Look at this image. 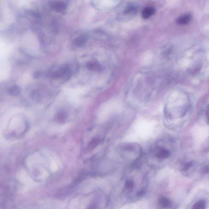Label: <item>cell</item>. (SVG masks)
<instances>
[{
    "label": "cell",
    "instance_id": "cell-1",
    "mask_svg": "<svg viewBox=\"0 0 209 209\" xmlns=\"http://www.w3.org/2000/svg\"><path fill=\"white\" fill-rule=\"evenodd\" d=\"M71 67L69 65H65L60 66L56 71L52 72L51 76L52 78L55 79H68L71 77Z\"/></svg>",
    "mask_w": 209,
    "mask_h": 209
},
{
    "label": "cell",
    "instance_id": "cell-2",
    "mask_svg": "<svg viewBox=\"0 0 209 209\" xmlns=\"http://www.w3.org/2000/svg\"><path fill=\"white\" fill-rule=\"evenodd\" d=\"M49 5L56 12L64 13L67 10V4L64 1H52L49 2Z\"/></svg>",
    "mask_w": 209,
    "mask_h": 209
},
{
    "label": "cell",
    "instance_id": "cell-3",
    "mask_svg": "<svg viewBox=\"0 0 209 209\" xmlns=\"http://www.w3.org/2000/svg\"><path fill=\"white\" fill-rule=\"evenodd\" d=\"M87 40L88 37L86 35H81L73 40V45L76 48L82 47L85 45Z\"/></svg>",
    "mask_w": 209,
    "mask_h": 209
},
{
    "label": "cell",
    "instance_id": "cell-4",
    "mask_svg": "<svg viewBox=\"0 0 209 209\" xmlns=\"http://www.w3.org/2000/svg\"><path fill=\"white\" fill-rule=\"evenodd\" d=\"M155 9L152 7L145 8L142 12V16L144 19H148L155 13Z\"/></svg>",
    "mask_w": 209,
    "mask_h": 209
},
{
    "label": "cell",
    "instance_id": "cell-5",
    "mask_svg": "<svg viewBox=\"0 0 209 209\" xmlns=\"http://www.w3.org/2000/svg\"><path fill=\"white\" fill-rule=\"evenodd\" d=\"M191 19V17L189 15H185L178 18L177 20V23L179 25H185L188 23Z\"/></svg>",
    "mask_w": 209,
    "mask_h": 209
},
{
    "label": "cell",
    "instance_id": "cell-6",
    "mask_svg": "<svg viewBox=\"0 0 209 209\" xmlns=\"http://www.w3.org/2000/svg\"><path fill=\"white\" fill-rule=\"evenodd\" d=\"M8 92L10 94L12 95V96L19 95L20 92V88L17 85H14V86L9 88Z\"/></svg>",
    "mask_w": 209,
    "mask_h": 209
},
{
    "label": "cell",
    "instance_id": "cell-7",
    "mask_svg": "<svg viewBox=\"0 0 209 209\" xmlns=\"http://www.w3.org/2000/svg\"><path fill=\"white\" fill-rule=\"evenodd\" d=\"M160 205L162 207L164 208H168L171 206V201L166 198L163 197L161 198L159 200Z\"/></svg>",
    "mask_w": 209,
    "mask_h": 209
},
{
    "label": "cell",
    "instance_id": "cell-8",
    "mask_svg": "<svg viewBox=\"0 0 209 209\" xmlns=\"http://www.w3.org/2000/svg\"><path fill=\"white\" fill-rule=\"evenodd\" d=\"M87 67L90 70H97L99 69V64L95 62H89L87 64Z\"/></svg>",
    "mask_w": 209,
    "mask_h": 209
},
{
    "label": "cell",
    "instance_id": "cell-9",
    "mask_svg": "<svg viewBox=\"0 0 209 209\" xmlns=\"http://www.w3.org/2000/svg\"><path fill=\"white\" fill-rule=\"evenodd\" d=\"M158 152L157 155L160 158H165L169 155V152L164 149H160Z\"/></svg>",
    "mask_w": 209,
    "mask_h": 209
},
{
    "label": "cell",
    "instance_id": "cell-10",
    "mask_svg": "<svg viewBox=\"0 0 209 209\" xmlns=\"http://www.w3.org/2000/svg\"><path fill=\"white\" fill-rule=\"evenodd\" d=\"M205 203L203 201H201L195 203L192 209H205Z\"/></svg>",
    "mask_w": 209,
    "mask_h": 209
},
{
    "label": "cell",
    "instance_id": "cell-11",
    "mask_svg": "<svg viewBox=\"0 0 209 209\" xmlns=\"http://www.w3.org/2000/svg\"><path fill=\"white\" fill-rule=\"evenodd\" d=\"M66 118H67V115L65 112L60 113L57 116V118L60 122H64L65 120L66 119Z\"/></svg>",
    "mask_w": 209,
    "mask_h": 209
},
{
    "label": "cell",
    "instance_id": "cell-12",
    "mask_svg": "<svg viewBox=\"0 0 209 209\" xmlns=\"http://www.w3.org/2000/svg\"><path fill=\"white\" fill-rule=\"evenodd\" d=\"M134 186V184L131 180H128L125 183V187L127 189H131L133 188Z\"/></svg>",
    "mask_w": 209,
    "mask_h": 209
},
{
    "label": "cell",
    "instance_id": "cell-13",
    "mask_svg": "<svg viewBox=\"0 0 209 209\" xmlns=\"http://www.w3.org/2000/svg\"><path fill=\"white\" fill-rule=\"evenodd\" d=\"M206 118L208 122L209 123V106L206 111Z\"/></svg>",
    "mask_w": 209,
    "mask_h": 209
}]
</instances>
